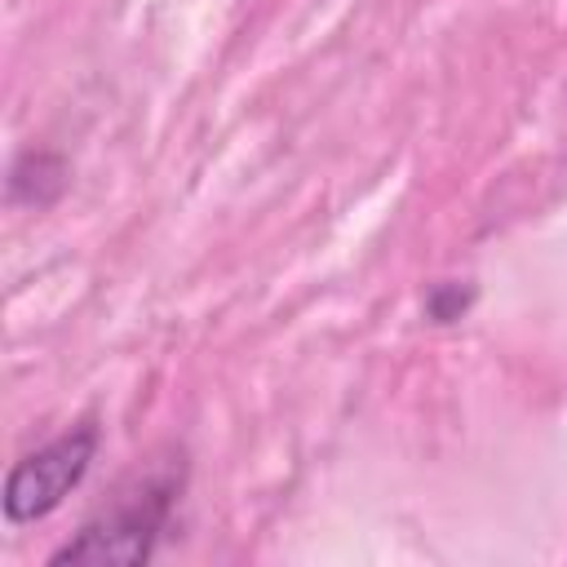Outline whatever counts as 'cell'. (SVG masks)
Listing matches in <instances>:
<instances>
[{
	"label": "cell",
	"mask_w": 567,
	"mask_h": 567,
	"mask_svg": "<svg viewBox=\"0 0 567 567\" xmlns=\"http://www.w3.org/2000/svg\"><path fill=\"white\" fill-rule=\"evenodd\" d=\"M173 509V483L146 478L133 496L115 501L106 514L89 518L62 549H53V567L89 563V567H133L155 554V540Z\"/></svg>",
	"instance_id": "obj_1"
},
{
	"label": "cell",
	"mask_w": 567,
	"mask_h": 567,
	"mask_svg": "<svg viewBox=\"0 0 567 567\" xmlns=\"http://www.w3.org/2000/svg\"><path fill=\"white\" fill-rule=\"evenodd\" d=\"M97 456V425H75L66 434H58L53 443L35 447L31 456H22L9 478H4V518L9 523H35L44 514H53L89 474Z\"/></svg>",
	"instance_id": "obj_2"
},
{
	"label": "cell",
	"mask_w": 567,
	"mask_h": 567,
	"mask_svg": "<svg viewBox=\"0 0 567 567\" xmlns=\"http://www.w3.org/2000/svg\"><path fill=\"white\" fill-rule=\"evenodd\" d=\"M62 186H66V164L58 155H49V151H27L9 168V199L13 204L44 208V204H53L62 195Z\"/></svg>",
	"instance_id": "obj_3"
},
{
	"label": "cell",
	"mask_w": 567,
	"mask_h": 567,
	"mask_svg": "<svg viewBox=\"0 0 567 567\" xmlns=\"http://www.w3.org/2000/svg\"><path fill=\"white\" fill-rule=\"evenodd\" d=\"M470 301H474V288L470 284H434L430 288V297H425V315L434 319V323H452V319H461L465 310H470Z\"/></svg>",
	"instance_id": "obj_4"
}]
</instances>
